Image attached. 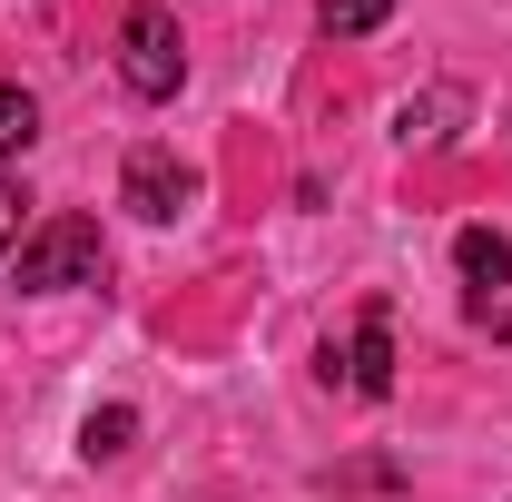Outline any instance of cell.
Here are the masks:
<instances>
[{
  "label": "cell",
  "mask_w": 512,
  "mask_h": 502,
  "mask_svg": "<svg viewBox=\"0 0 512 502\" xmlns=\"http://www.w3.org/2000/svg\"><path fill=\"white\" fill-rule=\"evenodd\" d=\"M20 207H30L20 178H0V256H20Z\"/></svg>",
  "instance_id": "30bf717a"
},
{
  "label": "cell",
  "mask_w": 512,
  "mask_h": 502,
  "mask_svg": "<svg viewBox=\"0 0 512 502\" xmlns=\"http://www.w3.org/2000/svg\"><path fill=\"white\" fill-rule=\"evenodd\" d=\"M188 197H197V168H178L168 148H128V168H119V207H128V217L168 227Z\"/></svg>",
  "instance_id": "3957f363"
},
{
  "label": "cell",
  "mask_w": 512,
  "mask_h": 502,
  "mask_svg": "<svg viewBox=\"0 0 512 502\" xmlns=\"http://www.w3.org/2000/svg\"><path fill=\"white\" fill-rule=\"evenodd\" d=\"M345 384H355L365 404H384V394H394V315H384V306L355 315V335H345Z\"/></svg>",
  "instance_id": "277c9868"
},
{
  "label": "cell",
  "mask_w": 512,
  "mask_h": 502,
  "mask_svg": "<svg viewBox=\"0 0 512 502\" xmlns=\"http://www.w3.org/2000/svg\"><path fill=\"white\" fill-rule=\"evenodd\" d=\"M30 138H40V109H30V89H0V168H10Z\"/></svg>",
  "instance_id": "9c48e42d"
},
{
  "label": "cell",
  "mask_w": 512,
  "mask_h": 502,
  "mask_svg": "<svg viewBox=\"0 0 512 502\" xmlns=\"http://www.w3.org/2000/svg\"><path fill=\"white\" fill-rule=\"evenodd\" d=\"M483 325H493V335H512V296H503V306H483Z\"/></svg>",
  "instance_id": "8fae6325"
},
{
  "label": "cell",
  "mask_w": 512,
  "mask_h": 502,
  "mask_svg": "<svg viewBox=\"0 0 512 502\" xmlns=\"http://www.w3.org/2000/svg\"><path fill=\"white\" fill-rule=\"evenodd\" d=\"M99 276H109L99 217H50V227H30L20 256H10V286L20 296H69V286H99Z\"/></svg>",
  "instance_id": "6da1fadb"
},
{
  "label": "cell",
  "mask_w": 512,
  "mask_h": 502,
  "mask_svg": "<svg viewBox=\"0 0 512 502\" xmlns=\"http://www.w3.org/2000/svg\"><path fill=\"white\" fill-rule=\"evenodd\" d=\"M316 20H325V40H365V30L394 20V0H325Z\"/></svg>",
  "instance_id": "ba28073f"
},
{
  "label": "cell",
  "mask_w": 512,
  "mask_h": 502,
  "mask_svg": "<svg viewBox=\"0 0 512 502\" xmlns=\"http://www.w3.org/2000/svg\"><path fill=\"white\" fill-rule=\"evenodd\" d=\"M128 443H138V414H128V404H99V414L79 424V453H89V463H119Z\"/></svg>",
  "instance_id": "52a82bcc"
},
{
  "label": "cell",
  "mask_w": 512,
  "mask_h": 502,
  "mask_svg": "<svg viewBox=\"0 0 512 502\" xmlns=\"http://www.w3.org/2000/svg\"><path fill=\"white\" fill-rule=\"evenodd\" d=\"M178 79H188L178 20H168L158 0H128V10H119V89H128V99H178Z\"/></svg>",
  "instance_id": "7a4b0ae2"
},
{
  "label": "cell",
  "mask_w": 512,
  "mask_h": 502,
  "mask_svg": "<svg viewBox=\"0 0 512 502\" xmlns=\"http://www.w3.org/2000/svg\"><path fill=\"white\" fill-rule=\"evenodd\" d=\"M444 119H463V89H434V99H404V109H394V138H404V148H434V138H453Z\"/></svg>",
  "instance_id": "8992f818"
},
{
  "label": "cell",
  "mask_w": 512,
  "mask_h": 502,
  "mask_svg": "<svg viewBox=\"0 0 512 502\" xmlns=\"http://www.w3.org/2000/svg\"><path fill=\"white\" fill-rule=\"evenodd\" d=\"M453 266H463V286H473V315L503 306V286H512V247L493 237V227H463V237H453Z\"/></svg>",
  "instance_id": "5b68a950"
}]
</instances>
